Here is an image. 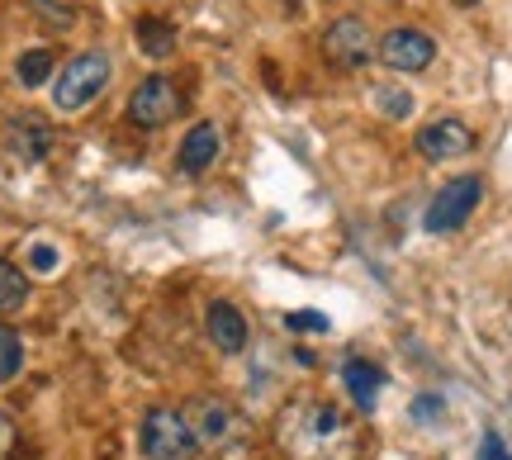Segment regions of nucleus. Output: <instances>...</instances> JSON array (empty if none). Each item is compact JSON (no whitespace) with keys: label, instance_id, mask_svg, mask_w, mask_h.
<instances>
[{"label":"nucleus","instance_id":"nucleus-1","mask_svg":"<svg viewBox=\"0 0 512 460\" xmlns=\"http://www.w3.org/2000/svg\"><path fill=\"white\" fill-rule=\"evenodd\" d=\"M285 437H290V446L299 451V456H313V460H342L332 446L347 442V418L337 413L332 404H304L294 408L290 418H285Z\"/></svg>","mask_w":512,"mask_h":460},{"label":"nucleus","instance_id":"nucleus-2","mask_svg":"<svg viewBox=\"0 0 512 460\" xmlns=\"http://www.w3.org/2000/svg\"><path fill=\"white\" fill-rule=\"evenodd\" d=\"M138 446H143L147 460H200L204 456L195 432H190L185 408H152V413H143Z\"/></svg>","mask_w":512,"mask_h":460},{"label":"nucleus","instance_id":"nucleus-3","mask_svg":"<svg viewBox=\"0 0 512 460\" xmlns=\"http://www.w3.org/2000/svg\"><path fill=\"white\" fill-rule=\"evenodd\" d=\"M105 86H110V57L105 53H76L72 62L57 72L53 105L62 114H76V110H86Z\"/></svg>","mask_w":512,"mask_h":460},{"label":"nucleus","instance_id":"nucleus-4","mask_svg":"<svg viewBox=\"0 0 512 460\" xmlns=\"http://www.w3.org/2000/svg\"><path fill=\"white\" fill-rule=\"evenodd\" d=\"M479 200H484V181H479V176H456V181H446L437 190V200L427 204L422 228H427V233H456L460 223L479 209Z\"/></svg>","mask_w":512,"mask_h":460},{"label":"nucleus","instance_id":"nucleus-5","mask_svg":"<svg viewBox=\"0 0 512 460\" xmlns=\"http://www.w3.org/2000/svg\"><path fill=\"white\" fill-rule=\"evenodd\" d=\"M185 418H190L200 451H228L233 442H242V427H247L238 408L223 399H195V404H185Z\"/></svg>","mask_w":512,"mask_h":460},{"label":"nucleus","instance_id":"nucleus-6","mask_svg":"<svg viewBox=\"0 0 512 460\" xmlns=\"http://www.w3.org/2000/svg\"><path fill=\"white\" fill-rule=\"evenodd\" d=\"M185 95L176 81H166V76H143L133 95H128V124H138V129H162L171 124L176 114H181Z\"/></svg>","mask_w":512,"mask_h":460},{"label":"nucleus","instance_id":"nucleus-7","mask_svg":"<svg viewBox=\"0 0 512 460\" xmlns=\"http://www.w3.org/2000/svg\"><path fill=\"white\" fill-rule=\"evenodd\" d=\"M375 34H370L366 19L356 15H342L328 24V34H323V57H328L332 67H342V72H356V67H366L370 57H375Z\"/></svg>","mask_w":512,"mask_h":460},{"label":"nucleus","instance_id":"nucleus-8","mask_svg":"<svg viewBox=\"0 0 512 460\" xmlns=\"http://www.w3.org/2000/svg\"><path fill=\"white\" fill-rule=\"evenodd\" d=\"M375 57H380L389 72H422V67H432L437 43H432V34H422V29H389L380 38Z\"/></svg>","mask_w":512,"mask_h":460},{"label":"nucleus","instance_id":"nucleus-9","mask_svg":"<svg viewBox=\"0 0 512 460\" xmlns=\"http://www.w3.org/2000/svg\"><path fill=\"white\" fill-rule=\"evenodd\" d=\"M475 148V133L465 129L460 119H432L427 129L418 133V152L427 162H456Z\"/></svg>","mask_w":512,"mask_h":460},{"label":"nucleus","instance_id":"nucleus-10","mask_svg":"<svg viewBox=\"0 0 512 460\" xmlns=\"http://www.w3.org/2000/svg\"><path fill=\"white\" fill-rule=\"evenodd\" d=\"M223 152V133L219 124H190V133L181 138V148H176V166H181L185 176H200V171H209V166L219 162Z\"/></svg>","mask_w":512,"mask_h":460},{"label":"nucleus","instance_id":"nucleus-11","mask_svg":"<svg viewBox=\"0 0 512 460\" xmlns=\"http://www.w3.org/2000/svg\"><path fill=\"white\" fill-rule=\"evenodd\" d=\"M204 332H209V342L223 351V356H238L247 347V318H242L233 304H223L214 299L209 309H204Z\"/></svg>","mask_w":512,"mask_h":460},{"label":"nucleus","instance_id":"nucleus-12","mask_svg":"<svg viewBox=\"0 0 512 460\" xmlns=\"http://www.w3.org/2000/svg\"><path fill=\"white\" fill-rule=\"evenodd\" d=\"M53 148V129L38 119V114H19L10 119V152H15L19 162H43Z\"/></svg>","mask_w":512,"mask_h":460},{"label":"nucleus","instance_id":"nucleus-13","mask_svg":"<svg viewBox=\"0 0 512 460\" xmlns=\"http://www.w3.org/2000/svg\"><path fill=\"white\" fill-rule=\"evenodd\" d=\"M342 385L351 389L356 408H361V413H370V408H375V399H380V389H384V370L375 366V361H366V356H351L347 366H342Z\"/></svg>","mask_w":512,"mask_h":460},{"label":"nucleus","instance_id":"nucleus-14","mask_svg":"<svg viewBox=\"0 0 512 460\" xmlns=\"http://www.w3.org/2000/svg\"><path fill=\"white\" fill-rule=\"evenodd\" d=\"M133 38H138V53H147V57H166L171 48H176V24L171 19H138L133 24Z\"/></svg>","mask_w":512,"mask_h":460},{"label":"nucleus","instance_id":"nucleus-15","mask_svg":"<svg viewBox=\"0 0 512 460\" xmlns=\"http://www.w3.org/2000/svg\"><path fill=\"white\" fill-rule=\"evenodd\" d=\"M48 76H53V48H29V53H19L15 62V81L19 86H48Z\"/></svg>","mask_w":512,"mask_h":460},{"label":"nucleus","instance_id":"nucleus-16","mask_svg":"<svg viewBox=\"0 0 512 460\" xmlns=\"http://www.w3.org/2000/svg\"><path fill=\"white\" fill-rule=\"evenodd\" d=\"M29 299V276L19 271L15 261L0 257V313H15Z\"/></svg>","mask_w":512,"mask_h":460},{"label":"nucleus","instance_id":"nucleus-17","mask_svg":"<svg viewBox=\"0 0 512 460\" xmlns=\"http://www.w3.org/2000/svg\"><path fill=\"white\" fill-rule=\"evenodd\" d=\"M19 366H24V342H19L15 328H5V323H0V385H5V380H15Z\"/></svg>","mask_w":512,"mask_h":460},{"label":"nucleus","instance_id":"nucleus-18","mask_svg":"<svg viewBox=\"0 0 512 460\" xmlns=\"http://www.w3.org/2000/svg\"><path fill=\"white\" fill-rule=\"evenodd\" d=\"M38 5V19L48 24V29H72V5H62V0H34Z\"/></svg>","mask_w":512,"mask_h":460},{"label":"nucleus","instance_id":"nucleus-19","mask_svg":"<svg viewBox=\"0 0 512 460\" xmlns=\"http://www.w3.org/2000/svg\"><path fill=\"white\" fill-rule=\"evenodd\" d=\"M285 328L290 332H328V318L318 309H299V313H285Z\"/></svg>","mask_w":512,"mask_h":460},{"label":"nucleus","instance_id":"nucleus-20","mask_svg":"<svg viewBox=\"0 0 512 460\" xmlns=\"http://www.w3.org/2000/svg\"><path fill=\"white\" fill-rule=\"evenodd\" d=\"M29 271H38V276L57 271V252L48 247V242H34V247H29Z\"/></svg>","mask_w":512,"mask_h":460},{"label":"nucleus","instance_id":"nucleus-21","mask_svg":"<svg viewBox=\"0 0 512 460\" xmlns=\"http://www.w3.org/2000/svg\"><path fill=\"white\" fill-rule=\"evenodd\" d=\"M380 105H384V114H394V119H403V114L413 110V95L389 91V86H384V91H380Z\"/></svg>","mask_w":512,"mask_h":460},{"label":"nucleus","instance_id":"nucleus-22","mask_svg":"<svg viewBox=\"0 0 512 460\" xmlns=\"http://www.w3.org/2000/svg\"><path fill=\"white\" fill-rule=\"evenodd\" d=\"M446 413V404H441L437 394H422V399H413V418L418 423H432V418H441Z\"/></svg>","mask_w":512,"mask_h":460},{"label":"nucleus","instance_id":"nucleus-23","mask_svg":"<svg viewBox=\"0 0 512 460\" xmlns=\"http://www.w3.org/2000/svg\"><path fill=\"white\" fill-rule=\"evenodd\" d=\"M479 460H512V451L503 446L498 432H484V442H479Z\"/></svg>","mask_w":512,"mask_h":460},{"label":"nucleus","instance_id":"nucleus-24","mask_svg":"<svg viewBox=\"0 0 512 460\" xmlns=\"http://www.w3.org/2000/svg\"><path fill=\"white\" fill-rule=\"evenodd\" d=\"M10 446H15V423H10V418L0 413V460L10 456Z\"/></svg>","mask_w":512,"mask_h":460},{"label":"nucleus","instance_id":"nucleus-25","mask_svg":"<svg viewBox=\"0 0 512 460\" xmlns=\"http://www.w3.org/2000/svg\"><path fill=\"white\" fill-rule=\"evenodd\" d=\"M456 5H475V0H456Z\"/></svg>","mask_w":512,"mask_h":460}]
</instances>
